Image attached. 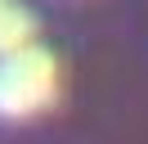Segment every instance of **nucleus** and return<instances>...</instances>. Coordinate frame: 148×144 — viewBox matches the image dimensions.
Returning a JSON list of instances; mask_svg holds the SVG:
<instances>
[{"mask_svg": "<svg viewBox=\"0 0 148 144\" xmlns=\"http://www.w3.org/2000/svg\"><path fill=\"white\" fill-rule=\"evenodd\" d=\"M58 99V59L40 45H18L0 54V117L5 122H27L45 113Z\"/></svg>", "mask_w": 148, "mask_h": 144, "instance_id": "obj_1", "label": "nucleus"}, {"mask_svg": "<svg viewBox=\"0 0 148 144\" xmlns=\"http://www.w3.org/2000/svg\"><path fill=\"white\" fill-rule=\"evenodd\" d=\"M36 41V18L18 5V0H0V54L18 50V45Z\"/></svg>", "mask_w": 148, "mask_h": 144, "instance_id": "obj_2", "label": "nucleus"}]
</instances>
